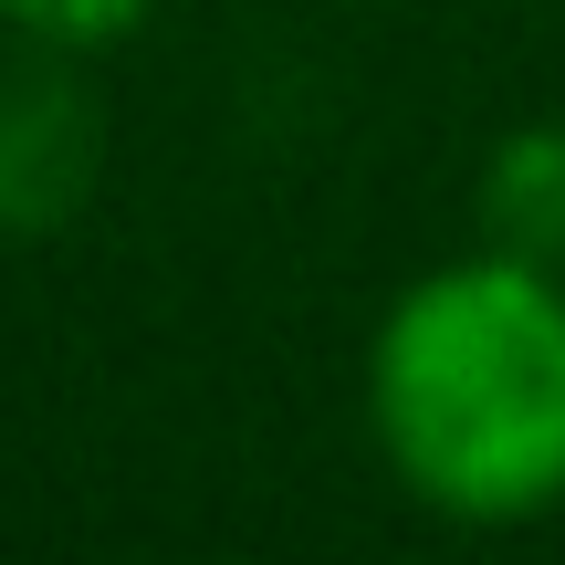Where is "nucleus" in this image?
<instances>
[{
	"label": "nucleus",
	"instance_id": "20e7f679",
	"mask_svg": "<svg viewBox=\"0 0 565 565\" xmlns=\"http://www.w3.org/2000/svg\"><path fill=\"white\" fill-rule=\"evenodd\" d=\"M158 0H0V32L11 42H53V53H105L126 42Z\"/></svg>",
	"mask_w": 565,
	"mask_h": 565
},
{
	"label": "nucleus",
	"instance_id": "f03ea898",
	"mask_svg": "<svg viewBox=\"0 0 565 565\" xmlns=\"http://www.w3.org/2000/svg\"><path fill=\"white\" fill-rule=\"evenodd\" d=\"M74 63L53 42L0 63V242H53L105 179V105Z\"/></svg>",
	"mask_w": 565,
	"mask_h": 565
},
{
	"label": "nucleus",
	"instance_id": "7ed1b4c3",
	"mask_svg": "<svg viewBox=\"0 0 565 565\" xmlns=\"http://www.w3.org/2000/svg\"><path fill=\"white\" fill-rule=\"evenodd\" d=\"M471 221H482L492 252H524V263L565 273V116L492 137L482 179H471Z\"/></svg>",
	"mask_w": 565,
	"mask_h": 565
},
{
	"label": "nucleus",
	"instance_id": "f257e3e1",
	"mask_svg": "<svg viewBox=\"0 0 565 565\" xmlns=\"http://www.w3.org/2000/svg\"><path fill=\"white\" fill-rule=\"evenodd\" d=\"M366 440L461 534L565 513V273L492 242L408 273L366 335Z\"/></svg>",
	"mask_w": 565,
	"mask_h": 565
}]
</instances>
